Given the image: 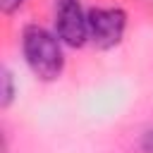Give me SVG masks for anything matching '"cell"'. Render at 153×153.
I'll list each match as a JSON object with an SVG mask.
<instances>
[{
  "mask_svg": "<svg viewBox=\"0 0 153 153\" xmlns=\"http://www.w3.org/2000/svg\"><path fill=\"white\" fill-rule=\"evenodd\" d=\"M19 48H22V57L29 72L38 81L50 84L62 76L67 55H65V43L57 38L53 29L36 22L24 24L19 33Z\"/></svg>",
  "mask_w": 153,
  "mask_h": 153,
  "instance_id": "1",
  "label": "cell"
},
{
  "mask_svg": "<svg viewBox=\"0 0 153 153\" xmlns=\"http://www.w3.org/2000/svg\"><path fill=\"white\" fill-rule=\"evenodd\" d=\"M129 14L120 5L88 7V43L98 50H112L124 41Z\"/></svg>",
  "mask_w": 153,
  "mask_h": 153,
  "instance_id": "2",
  "label": "cell"
},
{
  "mask_svg": "<svg viewBox=\"0 0 153 153\" xmlns=\"http://www.w3.org/2000/svg\"><path fill=\"white\" fill-rule=\"evenodd\" d=\"M53 31L65 48H84L88 43V10L81 0H55L53 5Z\"/></svg>",
  "mask_w": 153,
  "mask_h": 153,
  "instance_id": "3",
  "label": "cell"
},
{
  "mask_svg": "<svg viewBox=\"0 0 153 153\" xmlns=\"http://www.w3.org/2000/svg\"><path fill=\"white\" fill-rule=\"evenodd\" d=\"M17 98V81H14V72L2 65L0 67V108L7 110Z\"/></svg>",
  "mask_w": 153,
  "mask_h": 153,
  "instance_id": "4",
  "label": "cell"
},
{
  "mask_svg": "<svg viewBox=\"0 0 153 153\" xmlns=\"http://www.w3.org/2000/svg\"><path fill=\"white\" fill-rule=\"evenodd\" d=\"M24 2H26V0H0V12L10 17V14L19 12V10L24 7Z\"/></svg>",
  "mask_w": 153,
  "mask_h": 153,
  "instance_id": "5",
  "label": "cell"
},
{
  "mask_svg": "<svg viewBox=\"0 0 153 153\" xmlns=\"http://www.w3.org/2000/svg\"><path fill=\"white\" fill-rule=\"evenodd\" d=\"M139 148H141V153H153V127H148V129L141 134Z\"/></svg>",
  "mask_w": 153,
  "mask_h": 153,
  "instance_id": "6",
  "label": "cell"
},
{
  "mask_svg": "<svg viewBox=\"0 0 153 153\" xmlns=\"http://www.w3.org/2000/svg\"><path fill=\"white\" fill-rule=\"evenodd\" d=\"M151 2H153V0H151Z\"/></svg>",
  "mask_w": 153,
  "mask_h": 153,
  "instance_id": "7",
  "label": "cell"
}]
</instances>
